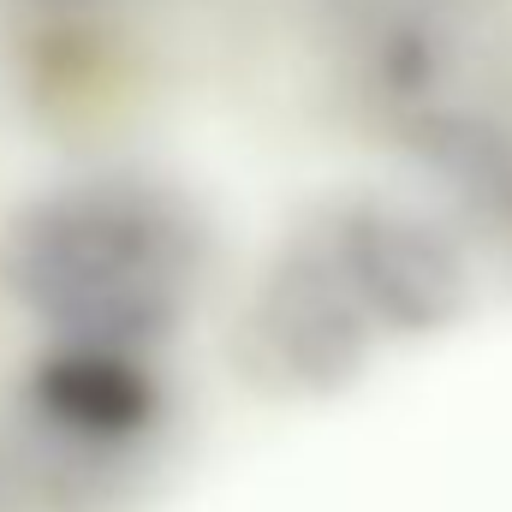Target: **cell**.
I'll return each instance as SVG.
<instances>
[]
</instances>
